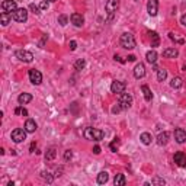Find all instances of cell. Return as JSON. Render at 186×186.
<instances>
[{"label": "cell", "instance_id": "1", "mask_svg": "<svg viewBox=\"0 0 186 186\" xmlns=\"http://www.w3.org/2000/svg\"><path fill=\"white\" fill-rule=\"evenodd\" d=\"M119 44H121V47L125 48V50H134L135 45H137L134 35H132V33H129V32H124L122 35H121Z\"/></svg>", "mask_w": 186, "mask_h": 186}, {"label": "cell", "instance_id": "2", "mask_svg": "<svg viewBox=\"0 0 186 186\" xmlns=\"http://www.w3.org/2000/svg\"><path fill=\"white\" fill-rule=\"evenodd\" d=\"M118 105L121 106V109H129L131 105H132V96L128 95V93H121L119 99H118Z\"/></svg>", "mask_w": 186, "mask_h": 186}, {"label": "cell", "instance_id": "3", "mask_svg": "<svg viewBox=\"0 0 186 186\" xmlns=\"http://www.w3.org/2000/svg\"><path fill=\"white\" fill-rule=\"evenodd\" d=\"M26 134H28V131L26 129H22V128H16L12 131V141H15V143H22V141H25L26 140Z\"/></svg>", "mask_w": 186, "mask_h": 186}, {"label": "cell", "instance_id": "4", "mask_svg": "<svg viewBox=\"0 0 186 186\" xmlns=\"http://www.w3.org/2000/svg\"><path fill=\"white\" fill-rule=\"evenodd\" d=\"M12 18H13V20H16V22H26V20H28V10L25 9V7H18V9L12 13Z\"/></svg>", "mask_w": 186, "mask_h": 186}, {"label": "cell", "instance_id": "5", "mask_svg": "<svg viewBox=\"0 0 186 186\" xmlns=\"http://www.w3.org/2000/svg\"><path fill=\"white\" fill-rule=\"evenodd\" d=\"M118 7H119V0H108L105 5V10L106 13L109 15V20L112 19V16H114V13L118 10Z\"/></svg>", "mask_w": 186, "mask_h": 186}, {"label": "cell", "instance_id": "6", "mask_svg": "<svg viewBox=\"0 0 186 186\" xmlns=\"http://www.w3.org/2000/svg\"><path fill=\"white\" fill-rule=\"evenodd\" d=\"M16 58L20 60V61L24 63H32L33 61V54L31 51H26V50H19V51H16L15 53Z\"/></svg>", "mask_w": 186, "mask_h": 186}, {"label": "cell", "instance_id": "7", "mask_svg": "<svg viewBox=\"0 0 186 186\" xmlns=\"http://www.w3.org/2000/svg\"><path fill=\"white\" fill-rule=\"evenodd\" d=\"M16 9H18V5L15 0H3L2 2V10L6 13H13Z\"/></svg>", "mask_w": 186, "mask_h": 186}, {"label": "cell", "instance_id": "8", "mask_svg": "<svg viewBox=\"0 0 186 186\" xmlns=\"http://www.w3.org/2000/svg\"><path fill=\"white\" fill-rule=\"evenodd\" d=\"M29 76V80H31V83L32 84H41L42 83V74H41V71H38V70H29L28 73Z\"/></svg>", "mask_w": 186, "mask_h": 186}, {"label": "cell", "instance_id": "9", "mask_svg": "<svg viewBox=\"0 0 186 186\" xmlns=\"http://www.w3.org/2000/svg\"><path fill=\"white\" fill-rule=\"evenodd\" d=\"M125 83L124 81H119V80H114L112 81V84H110V92L112 93H118V95H121V93H124L125 92Z\"/></svg>", "mask_w": 186, "mask_h": 186}, {"label": "cell", "instance_id": "10", "mask_svg": "<svg viewBox=\"0 0 186 186\" xmlns=\"http://www.w3.org/2000/svg\"><path fill=\"white\" fill-rule=\"evenodd\" d=\"M147 12L150 16H156L158 12V0H148L147 2Z\"/></svg>", "mask_w": 186, "mask_h": 186}, {"label": "cell", "instance_id": "11", "mask_svg": "<svg viewBox=\"0 0 186 186\" xmlns=\"http://www.w3.org/2000/svg\"><path fill=\"white\" fill-rule=\"evenodd\" d=\"M173 162L176 163V166L179 167H186V154L182 151H177L173 157Z\"/></svg>", "mask_w": 186, "mask_h": 186}, {"label": "cell", "instance_id": "12", "mask_svg": "<svg viewBox=\"0 0 186 186\" xmlns=\"http://www.w3.org/2000/svg\"><path fill=\"white\" fill-rule=\"evenodd\" d=\"M175 140L176 143L183 144L186 141V131L183 128H176L175 129Z\"/></svg>", "mask_w": 186, "mask_h": 186}, {"label": "cell", "instance_id": "13", "mask_svg": "<svg viewBox=\"0 0 186 186\" xmlns=\"http://www.w3.org/2000/svg\"><path fill=\"white\" fill-rule=\"evenodd\" d=\"M70 20H71V24L74 25V26H77V28L83 26V24H84V18H83L80 13H71Z\"/></svg>", "mask_w": 186, "mask_h": 186}, {"label": "cell", "instance_id": "14", "mask_svg": "<svg viewBox=\"0 0 186 186\" xmlns=\"http://www.w3.org/2000/svg\"><path fill=\"white\" fill-rule=\"evenodd\" d=\"M144 76H145V66L143 63H138L134 68V77L135 79H143Z\"/></svg>", "mask_w": 186, "mask_h": 186}, {"label": "cell", "instance_id": "15", "mask_svg": "<svg viewBox=\"0 0 186 186\" xmlns=\"http://www.w3.org/2000/svg\"><path fill=\"white\" fill-rule=\"evenodd\" d=\"M179 55V51L176 48H166L163 50V57L164 58H176Z\"/></svg>", "mask_w": 186, "mask_h": 186}, {"label": "cell", "instance_id": "16", "mask_svg": "<svg viewBox=\"0 0 186 186\" xmlns=\"http://www.w3.org/2000/svg\"><path fill=\"white\" fill-rule=\"evenodd\" d=\"M169 138H170V134L167 132V131H164V132H160L157 137V144L158 145H166L167 143H169Z\"/></svg>", "mask_w": 186, "mask_h": 186}, {"label": "cell", "instance_id": "17", "mask_svg": "<svg viewBox=\"0 0 186 186\" xmlns=\"http://www.w3.org/2000/svg\"><path fill=\"white\" fill-rule=\"evenodd\" d=\"M32 100V95L31 93H20L18 96V102H19V105H26Z\"/></svg>", "mask_w": 186, "mask_h": 186}, {"label": "cell", "instance_id": "18", "mask_svg": "<svg viewBox=\"0 0 186 186\" xmlns=\"http://www.w3.org/2000/svg\"><path fill=\"white\" fill-rule=\"evenodd\" d=\"M37 128H38V125H37V122L33 119H26V122H25V129L28 131L29 134H32L37 131Z\"/></svg>", "mask_w": 186, "mask_h": 186}, {"label": "cell", "instance_id": "19", "mask_svg": "<svg viewBox=\"0 0 186 186\" xmlns=\"http://www.w3.org/2000/svg\"><path fill=\"white\" fill-rule=\"evenodd\" d=\"M148 35H150V39H151V47L153 48L158 47V44H160V37H158V33L156 32V31H150Z\"/></svg>", "mask_w": 186, "mask_h": 186}, {"label": "cell", "instance_id": "20", "mask_svg": "<svg viewBox=\"0 0 186 186\" xmlns=\"http://www.w3.org/2000/svg\"><path fill=\"white\" fill-rule=\"evenodd\" d=\"M12 19H13V18H12V13H6V12H2V13H0V24L3 25V26H7Z\"/></svg>", "mask_w": 186, "mask_h": 186}, {"label": "cell", "instance_id": "21", "mask_svg": "<svg viewBox=\"0 0 186 186\" xmlns=\"http://www.w3.org/2000/svg\"><path fill=\"white\" fill-rule=\"evenodd\" d=\"M125 183H127L125 175H122V173H118V175H115V179H114V185H115V186H124Z\"/></svg>", "mask_w": 186, "mask_h": 186}, {"label": "cell", "instance_id": "22", "mask_svg": "<svg viewBox=\"0 0 186 186\" xmlns=\"http://www.w3.org/2000/svg\"><path fill=\"white\" fill-rule=\"evenodd\" d=\"M140 140H141V143H143L144 145H150L151 141H153V137H151L150 132H143L140 135Z\"/></svg>", "mask_w": 186, "mask_h": 186}, {"label": "cell", "instance_id": "23", "mask_svg": "<svg viewBox=\"0 0 186 186\" xmlns=\"http://www.w3.org/2000/svg\"><path fill=\"white\" fill-rule=\"evenodd\" d=\"M141 90H143V93H144V99L147 100V102H151V99H153V93H151V90H150V87H148L147 84H143V86H141Z\"/></svg>", "mask_w": 186, "mask_h": 186}, {"label": "cell", "instance_id": "24", "mask_svg": "<svg viewBox=\"0 0 186 186\" xmlns=\"http://www.w3.org/2000/svg\"><path fill=\"white\" fill-rule=\"evenodd\" d=\"M55 156H57V150H55V147L48 148L47 153H45V162H51V160H54Z\"/></svg>", "mask_w": 186, "mask_h": 186}, {"label": "cell", "instance_id": "25", "mask_svg": "<svg viewBox=\"0 0 186 186\" xmlns=\"http://www.w3.org/2000/svg\"><path fill=\"white\" fill-rule=\"evenodd\" d=\"M145 58H147V61L150 63V64H156V61H157V53H156L154 50H151V51H148V53L145 54Z\"/></svg>", "mask_w": 186, "mask_h": 186}, {"label": "cell", "instance_id": "26", "mask_svg": "<svg viewBox=\"0 0 186 186\" xmlns=\"http://www.w3.org/2000/svg\"><path fill=\"white\" fill-rule=\"evenodd\" d=\"M108 180H109L108 172H100L99 175H97V183H99V185H105Z\"/></svg>", "mask_w": 186, "mask_h": 186}, {"label": "cell", "instance_id": "27", "mask_svg": "<svg viewBox=\"0 0 186 186\" xmlns=\"http://www.w3.org/2000/svg\"><path fill=\"white\" fill-rule=\"evenodd\" d=\"M170 86H172L173 89H180V87L183 86V80H182L180 77H173L172 81H170Z\"/></svg>", "mask_w": 186, "mask_h": 186}, {"label": "cell", "instance_id": "28", "mask_svg": "<svg viewBox=\"0 0 186 186\" xmlns=\"http://www.w3.org/2000/svg\"><path fill=\"white\" fill-rule=\"evenodd\" d=\"M103 137H105V132L102 129H93V140L95 141H100V140H103Z\"/></svg>", "mask_w": 186, "mask_h": 186}, {"label": "cell", "instance_id": "29", "mask_svg": "<svg viewBox=\"0 0 186 186\" xmlns=\"http://www.w3.org/2000/svg\"><path fill=\"white\" fill-rule=\"evenodd\" d=\"M93 129L95 128H92V127H86L83 131V137L86 140H93Z\"/></svg>", "mask_w": 186, "mask_h": 186}, {"label": "cell", "instance_id": "30", "mask_svg": "<svg viewBox=\"0 0 186 186\" xmlns=\"http://www.w3.org/2000/svg\"><path fill=\"white\" fill-rule=\"evenodd\" d=\"M167 79V70L164 68H158L157 70V80L158 81H164Z\"/></svg>", "mask_w": 186, "mask_h": 186}, {"label": "cell", "instance_id": "31", "mask_svg": "<svg viewBox=\"0 0 186 186\" xmlns=\"http://www.w3.org/2000/svg\"><path fill=\"white\" fill-rule=\"evenodd\" d=\"M84 67H86V61H84L83 58H79V60L74 63V68H76L77 71H81Z\"/></svg>", "mask_w": 186, "mask_h": 186}, {"label": "cell", "instance_id": "32", "mask_svg": "<svg viewBox=\"0 0 186 186\" xmlns=\"http://www.w3.org/2000/svg\"><path fill=\"white\" fill-rule=\"evenodd\" d=\"M109 147H110V150H112L114 153H116V151H118V148H119V138H114V141L109 144Z\"/></svg>", "mask_w": 186, "mask_h": 186}, {"label": "cell", "instance_id": "33", "mask_svg": "<svg viewBox=\"0 0 186 186\" xmlns=\"http://www.w3.org/2000/svg\"><path fill=\"white\" fill-rule=\"evenodd\" d=\"M41 176H42L44 180H47V183H53L54 176H51V173H48V172H42V173H41Z\"/></svg>", "mask_w": 186, "mask_h": 186}, {"label": "cell", "instance_id": "34", "mask_svg": "<svg viewBox=\"0 0 186 186\" xmlns=\"http://www.w3.org/2000/svg\"><path fill=\"white\" fill-rule=\"evenodd\" d=\"M29 9H31V12L35 15H39L41 13V7H39V5H35V3H31L29 5Z\"/></svg>", "mask_w": 186, "mask_h": 186}, {"label": "cell", "instance_id": "35", "mask_svg": "<svg viewBox=\"0 0 186 186\" xmlns=\"http://www.w3.org/2000/svg\"><path fill=\"white\" fill-rule=\"evenodd\" d=\"M58 24L61 25V26H66V25L68 24V18H67L66 15H60V16H58Z\"/></svg>", "mask_w": 186, "mask_h": 186}, {"label": "cell", "instance_id": "36", "mask_svg": "<svg viewBox=\"0 0 186 186\" xmlns=\"http://www.w3.org/2000/svg\"><path fill=\"white\" fill-rule=\"evenodd\" d=\"M151 185H166V180L162 179V177H153L151 179Z\"/></svg>", "mask_w": 186, "mask_h": 186}, {"label": "cell", "instance_id": "37", "mask_svg": "<svg viewBox=\"0 0 186 186\" xmlns=\"http://www.w3.org/2000/svg\"><path fill=\"white\" fill-rule=\"evenodd\" d=\"M39 7H41V10H47L48 7H50V2H48V0H42V2L39 3Z\"/></svg>", "mask_w": 186, "mask_h": 186}, {"label": "cell", "instance_id": "38", "mask_svg": "<svg viewBox=\"0 0 186 186\" xmlns=\"http://www.w3.org/2000/svg\"><path fill=\"white\" fill-rule=\"evenodd\" d=\"M71 157H73L71 150H66V151H64V160L68 162V160H71Z\"/></svg>", "mask_w": 186, "mask_h": 186}, {"label": "cell", "instance_id": "39", "mask_svg": "<svg viewBox=\"0 0 186 186\" xmlns=\"http://www.w3.org/2000/svg\"><path fill=\"white\" fill-rule=\"evenodd\" d=\"M119 110H122V109H121V106L118 105V103H116V105H115L114 108H112V114H118Z\"/></svg>", "mask_w": 186, "mask_h": 186}, {"label": "cell", "instance_id": "40", "mask_svg": "<svg viewBox=\"0 0 186 186\" xmlns=\"http://www.w3.org/2000/svg\"><path fill=\"white\" fill-rule=\"evenodd\" d=\"M68 45H70V50H71V51H74V50L77 48V42H76V41H70Z\"/></svg>", "mask_w": 186, "mask_h": 186}, {"label": "cell", "instance_id": "41", "mask_svg": "<svg viewBox=\"0 0 186 186\" xmlns=\"http://www.w3.org/2000/svg\"><path fill=\"white\" fill-rule=\"evenodd\" d=\"M63 170H64V169H63V167H60V169H57V170H55V177H60V176H61Z\"/></svg>", "mask_w": 186, "mask_h": 186}, {"label": "cell", "instance_id": "42", "mask_svg": "<svg viewBox=\"0 0 186 186\" xmlns=\"http://www.w3.org/2000/svg\"><path fill=\"white\" fill-rule=\"evenodd\" d=\"M47 35H44V37H42V39H41V42H39V47H41V48H42L44 47V44H45V41H47Z\"/></svg>", "mask_w": 186, "mask_h": 186}, {"label": "cell", "instance_id": "43", "mask_svg": "<svg viewBox=\"0 0 186 186\" xmlns=\"http://www.w3.org/2000/svg\"><path fill=\"white\" fill-rule=\"evenodd\" d=\"M93 153H95V154H100V147H99V145H95V147H93Z\"/></svg>", "mask_w": 186, "mask_h": 186}, {"label": "cell", "instance_id": "44", "mask_svg": "<svg viewBox=\"0 0 186 186\" xmlns=\"http://www.w3.org/2000/svg\"><path fill=\"white\" fill-rule=\"evenodd\" d=\"M180 24L183 25V26H186V13H185V15H183V16H182V18H180Z\"/></svg>", "mask_w": 186, "mask_h": 186}, {"label": "cell", "instance_id": "45", "mask_svg": "<svg viewBox=\"0 0 186 186\" xmlns=\"http://www.w3.org/2000/svg\"><path fill=\"white\" fill-rule=\"evenodd\" d=\"M20 115H24V116H28V110L25 109V108H20Z\"/></svg>", "mask_w": 186, "mask_h": 186}, {"label": "cell", "instance_id": "46", "mask_svg": "<svg viewBox=\"0 0 186 186\" xmlns=\"http://www.w3.org/2000/svg\"><path fill=\"white\" fill-rule=\"evenodd\" d=\"M35 148H37V144L32 143V144H31V148H29V151H31V153H33V151H35Z\"/></svg>", "mask_w": 186, "mask_h": 186}, {"label": "cell", "instance_id": "47", "mask_svg": "<svg viewBox=\"0 0 186 186\" xmlns=\"http://www.w3.org/2000/svg\"><path fill=\"white\" fill-rule=\"evenodd\" d=\"M135 60H137L135 55H128V61H135Z\"/></svg>", "mask_w": 186, "mask_h": 186}, {"label": "cell", "instance_id": "48", "mask_svg": "<svg viewBox=\"0 0 186 186\" xmlns=\"http://www.w3.org/2000/svg\"><path fill=\"white\" fill-rule=\"evenodd\" d=\"M115 60H118V61H121V63H125V60H122V57H119V55H115Z\"/></svg>", "mask_w": 186, "mask_h": 186}, {"label": "cell", "instance_id": "49", "mask_svg": "<svg viewBox=\"0 0 186 186\" xmlns=\"http://www.w3.org/2000/svg\"><path fill=\"white\" fill-rule=\"evenodd\" d=\"M15 114H16V115H20V106H18V108L15 109Z\"/></svg>", "mask_w": 186, "mask_h": 186}, {"label": "cell", "instance_id": "50", "mask_svg": "<svg viewBox=\"0 0 186 186\" xmlns=\"http://www.w3.org/2000/svg\"><path fill=\"white\" fill-rule=\"evenodd\" d=\"M48 2H50V3H54V2H57V0H48Z\"/></svg>", "mask_w": 186, "mask_h": 186}, {"label": "cell", "instance_id": "51", "mask_svg": "<svg viewBox=\"0 0 186 186\" xmlns=\"http://www.w3.org/2000/svg\"><path fill=\"white\" fill-rule=\"evenodd\" d=\"M134 2H138V0H134Z\"/></svg>", "mask_w": 186, "mask_h": 186}]
</instances>
